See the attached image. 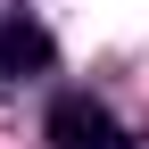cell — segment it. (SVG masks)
<instances>
[{"label":"cell","instance_id":"7a4b0ae2","mask_svg":"<svg viewBox=\"0 0 149 149\" xmlns=\"http://www.w3.org/2000/svg\"><path fill=\"white\" fill-rule=\"evenodd\" d=\"M42 74H58V42H50V25L33 8H8L0 17V91L42 83Z\"/></svg>","mask_w":149,"mask_h":149},{"label":"cell","instance_id":"6da1fadb","mask_svg":"<svg viewBox=\"0 0 149 149\" xmlns=\"http://www.w3.org/2000/svg\"><path fill=\"white\" fill-rule=\"evenodd\" d=\"M42 141L50 149H149L100 91H58V100L42 108Z\"/></svg>","mask_w":149,"mask_h":149}]
</instances>
